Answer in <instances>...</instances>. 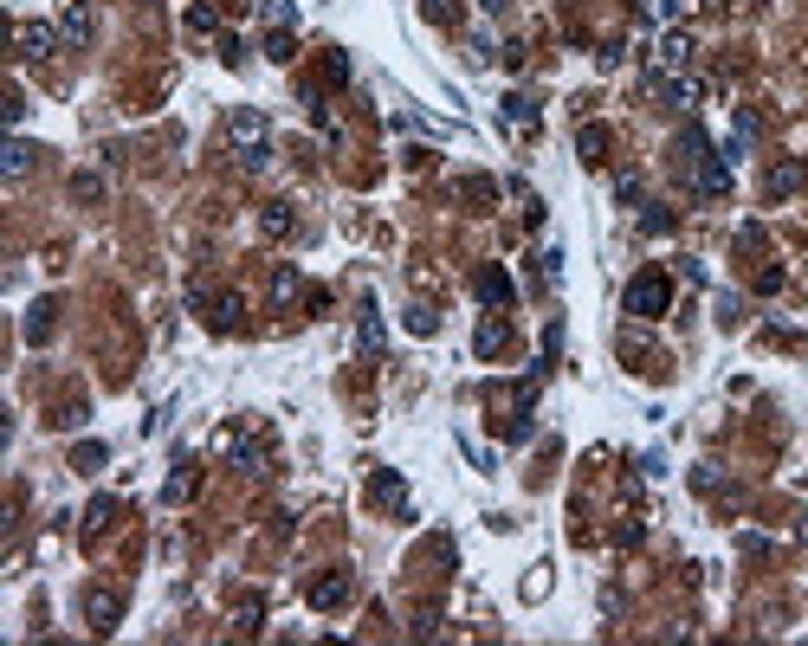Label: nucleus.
Returning <instances> with one entry per match:
<instances>
[{"label":"nucleus","mask_w":808,"mask_h":646,"mask_svg":"<svg viewBox=\"0 0 808 646\" xmlns=\"http://www.w3.org/2000/svg\"><path fill=\"white\" fill-rule=\"evenodd\" d=\"M479 298H485L492 311H504V304H511V278H504L498 265H485V272H479Z\"/></svg>","instance_id":"obj_18"},{"label":"nucleus","mask_w":808,"mask_h":646,"mask_svg":"<svg viewBox=\"0 0 808 646\" xmlns=\"http://www.w3.org/2000/svg\"><path fill=\"white\" fill-rule=\"evenodd\" d=\"M227 149H233L240 169H265L272 162V123L259 110H233L227 117Z\"/></svg>","instance_id":"obj_1"},{"label":"nucleus","mask_w":808,"mask_h":646,"mask_svg":"<svg viewBox=\"0 0 808 646\" xmlns=\"http://www.w3.org/2000/svg\"><path fill=\"white\" fill-rule=\"evenodd\" d=\"M575 156H582V162H608V129H602V123H582V129H575Z\"/></svg>","instance_id":"obj_15"},{"label":"nucleus","mask_w":808,"mask_h":646,"mask_svg":"<svg viewBox=\"0 0 808 646\" xmlns=\"http://www.w3.org/2000/svg\"><path fill=\"white\" fill-rule=\"evenodd\" d=\"M291 227H298V220H291V200H265V207H259V233H265V240H285Z\"/></svg>","instance_id":"obj_13"},{"label":"nucleus","mask_w":808,"mask_h":646,"mask_svg":"<svg viewBox=\"0 0 808 646\" xmlns=\"http://www.w3.org/2000/svg\"><path fill=\"white\" fill-rule=\"evenodd\" d=\"M291 52H298V46H291V26H278V33L265 39V58H278V65H285Z\"/></svg>","instance_id":"obj_29"},{"label":"nucleus","mask_w":808,"mask_h":646,"mask_svg":"<svg viewBox=\"0 0 808 646\" xmlns=\"http://www.w3.org/2000/svg\"><path fill=\"white\" fill-rule=\"evenodd\" d=\"M757 292H782V265H763L757 272Z\"/></svg>","instance_id":"obj_36"},{"label":"nucleus","mask_w":808,"mask_h":646,"mask_svg":"<svg viewBox=\"0 0 808 646\" xmlns=\"http://www.w3.org/2000/svg\"><path fill=\"white\" fill-rule=\"evenodd\" d=\"M349 595H356V576H349V569H330V576H317V582H311V608H317V614L343 608Z\"/></svg>","instance_id":"obj_6"},{"label":"nucleus","mask_w":808,"mask_h":646,"mask_svg":"<svg viewBox=\"0 0 808 646\" xmlns=\"http://www.w3.org/2000/svg\"><path fill=\"white\" fill-rule=\"evenodd\" d=\"M91 33H98L91 0H65V14H58V39H65V52H85V46H91Z\"/></svg>","instance_id":"obj_4"},{"label":"nucleus","mask_w":808,"mask_h":646,"mask_svg":"<svg viewBox=\"0 0 808 646\" xmlns=\"http://www.w3.org/2000/svg\"><path fill=\"white\" fill-rule=\"evenodd\" d=\"M324 71H330V85H343L349 78V58L343 52H324Z\"/></svg>","instance_id":"obj_34"},{"label":"nucleus","mask_w":808,"mask_h":646,"mask_svg":"<svg viewBox=\"0 0 808 646\" xmlns=\"http://www.w3.org/2000/svg\"><path fill=\"white\" fill-rule=\"evenodd\" d=\"M634 317H667L673 311V278L667 272H640V278H627V298H621Z\"/></svg>","instance_id":"obj_2"},{"label":"nucleus","mask_w":808,"mask_h":646,"mask_svg":"<svg viewBox=\"0 0 808 646\" xmlns=\"http://www.w3.org/2000/svg\"><path fill=\"white\" fill-rule=\"evenodd\" d=\"M71 200H85V207L104 200V175H91V169H85V175H71Z\"/></svg>","instance_id":"obj_26"},{"label":"nucleus","mask_w":808,"mask_h":646,"mask_svg":"<svg viewBox=\"0 0 808 646\" xmlns=\"http://www.w3.org/2000/svg\"><path fill=\"white\" fill-rule=\"evenodd\" d=\"M369 497H376L382 511H395V518H414V505H408V485H401V472H388V466L369 478Z\"/></svg>","instance_id":"obj_8"},{"label":"nucleus","mask_w":808,"mask_h":646,"mask_svg":"<svg viewBox=\"0 0 808 646\" xmlns=\"http://www.w3.org/2000/svg\"><path fill=\"white\" fill-rule=\"evenodd\" d=\"M420 14L433 26H460V0H420Z\"/></svg>","instance_id":"obj_27"},{"label":"nucleus","mask_w":808,"mask_h":646,"mask_svg":"<svg viewBox=\"0 0 808 646\" xmlns=\"http://www.w3.org/2000/svg\"><path fill=\"white\" fill-rule=\"evenodd\" d=\"M802 181H808V169H802V162H776V169H770V181H763V188H770V200H782V194H795V188H802Z\"/></svg>","instance_id":"obj_16"},{"label":"nucleus","mask_w":808,"mask_h":646,"mask_svg":"<svg viewBox=\"0 0 808 646\" xmlns=\"http://www.w3.org/2000/svg\"><path fill=\"white\" fill-rule=\"evenodd\" d=\"M408 330H414V336H433L440 317H433V311H408Z\"/></svg>","instance_id":"obj_32"},{"label":"nucleus","mask_w":808,"mask_h":646,"mask_svg":"<svg viewBox=\"0 0 808 646\" xmlns=\"http://www.w3.org/2000/svg\"><path fill=\"white\" fill-rule=\"evenodd\" d=\"M504 343H511V323H504V317H485V323H479V336H472V349H479V355H504Z\"/></svg>","instance_id":"obj_17"},{"label":"nucleus","mask_w":808,"mask_h":646,"mask_svg":"<svg viewBox=\"0 0 808 646\" xmlns=\"http://www.w3.org/2000/svg\"><path fill=\"white\" fill-rule=\"evenodd\" d=\"M479 7H485V14H504V0H479Z\"/></svg>","instance_id":"obj_37"},{"label":"nucleus","mask_w":808,"mask_h":646,"mask_svg":"<svg viewBox=\"0 0 808 646\" xmlns=\"http://www.w3.org/2000/svg\"><path fill=\"white\" fill-rule=\"evenodd\" d=\"M110 518H117V497H98V505H91V511H85V543H98V537H104V524H110Z\"/></svg>","instance_id":"obj_23"},{"label":"nucleus","mask_w":808,"mask_h":646,"mask_svg":"<svg viewBox=\"0 0 808 646\" xmlns=\"http://www.w3.org/2000/svg\"><path fill=\"white\" fill-rule=\"evenodd\" d=\"M52 323H58V304H52V298H39V304L26 311L20 336H26V343H46V336H52Z\"/></svg>","instance_id":"obj_12"},{"label":"nucleus","mask_w":808,"mask_h":646,"mask_svg":"<svg viewBox=\"0 0 808 646\" xmlns=\"http://www.w3.org/2000/svg\"><path fill=\"white\" fill-rule=\"evenodd\" d=\"M188 26H194V33H213L220 14H213V7H188Z\"/></svg>","instance_id":"obj_31"},{"label":"nucleus","mask_w":808,"mask_h":646,"mask_svg":"<svg viewBox=\"0 0 808 646\" xmlns=\"http://www.w3.org/2000/svg\"><path fill=\"white\" fill-rule=\"evenodd\" d=\"M298 20V7H291V0H265V26H291Z\"/></svg>","instance_id":"obj_30"},{"label":"nucleus","mask_w":808,"mask_h":646,"mask_svg":"<svg viewBox=\"0 0 808 646\" xmlns=\"http://www.w3.org/2000/svg\"><path fill=\"white\" fill-rule=\"evenodd\" d=\"M298 298H311V292H305V278L291 272V265H278V272H272V304H278V311H291Z\"/></svg>","instance_id":"obj_11"},{"label":"nucleus","mask_w":808,"mask_h":646,"mask_svg":"<svg viewBox=\"0 0 808 646\" xmlns=\"http://www.w3.org/2000/svg\"><path fill=\"white\" fill-rule=\"evenodd\" d=\"M194 485H201V466H188V459H181V466H175V478H169V491H162V497H169V505H188V497H194Z\"/></svg>","instance_id":"obj_19"},{"label":"nucleus","mask_w":808,"mask_h":646,"mask_svg":"<svg viewBox=\"0 0 808 646\" xmlns=\"http://www.w3.org/2000/svg\"><path fill=\"white\" fill-rule=\"evenodd\" d=\"M686 58H692V39L686 33H667V39H659V52H653L659 71H686Z\"/></svg>","instance_id":"obj_14"},{"label":"nucleus","mask_w":808,"mask_h":646,"mask_svg":"<svg viewBox=\"0 0 808 646\" xmlns=\"http://www.w3.org/2000/svg\"><path fill=\"white\" fill-rule=\"evenodd\" d=\"M692 194H699V200H718V194H730V162H724V156H711V162L692 175Z\"/></svg>","instance_id":"obj_10"},{"label":"nucleus","mask_w":808,"mask_h":646,"mask_svg":"<svg viewBox=\"0 0 808 646\" xmlns=\"http://www.w3.org/2000/svg\"><path fill=\"white\" fill-rule=\"evenodd\" d=\"M705 162H711V142H705V129H699V123H686V129L673 136V169H679V175L692 181V175H699Z\"/></svg>","instance_id":"obj_3"},{"label":"nucleus","mask_w":808,"mask_h":646,"mask_svg":"<svg viewBox=\"0 0 808 646\" xmlns=\"http://www.w3.org/2000/svg\"><path fill=\"white\" fill-rule=\"evenodd\" d=\"M227 453L240 459V472H265V446L259 440H227Z\"/></svg>","instance_id":"obj_24"},{"label":"nucleus","mask_w":808,"mask_h":646,"mask_svg":"<svg viewBox=\"0 0 808 646\" xmlns=\"http://www.w3.org/2000/svg\"><path fill=\"white\" fill-rule=\"evenodd\" d=\"M14 46H20V58H46V52H58L65 39H58V26H46V20H20V26H14Z\"/></svg>","instance_id":"obj_7"},{"label":"nucleus","mask_w":808,"mask_h":646,"mask_svg":"<svg viewBox=\"0 0 808 646\" xmlns=\"http://www.w3.org/2000/svg\"><path fill=\"white\" fill-rule=\"evenodd\" d=\"M52 420H58V426H85V401H65Z\"/></svg>","instance_id":"obj_33"},{"label":"nucleus","mask_w":808,"mask_h":646,"mask_svg":"<svg viewBox=\"0 0 808 646\" xmlns=\"http://www.w3.org/2000/svg\"><path fill=\"white\" fill-rule=\"evenodd\" d=\"M640 227H647V233H667V227H673V213H667V207H647V220H640Z\"/></svg>","instance_id":"obj_35"},{"label":"nucleus","mask_w":808,"mask_h":646,"mask_svg":"<svg viewBox=\"0 0 808 646\" xmlns=\"http://www.w3.org/2000/svg\"><path fill=\"white\" fill-rule=\"evenodd\" d=\"M104 459H110V453H104L98 440H85L78 453H71V472H104Z\"/></svg>","instance_id":"obj_28"},{"label":"nucleus","mask_w":808,"mask_h":646,"mask_svg":"<svg viewBox=\"0 0 808 646\" xmlns=\"http://www.w3.org/2000/svg\"><path fill=\"white\" fill-rule=\"evenodd\" d=\"M259 620H265V601H259V595H246V601L233 608V627H240V633H259Z\"/></svg>","instance_id":"obj_25"},{"label":"nucleus","mask_w":808,"mask_h":646,"mask_svg":"<svg viewBox=\"0 0 808 646\" xmlns=\"http://www.w3.org/2000/svg\"><path fill=\"white\" fill-rule=\"evenodd\" d=\"M0 162H7V175H33V162H39V149H33V142H7V156H0Z\"/></svg>","instance_id":"obj_22"},{"label":"nucleus","mask_w":808,"mask_h":646,"mask_svg":"<svg viewBox=\"0 0 808 646\" xmlns=\"http://www.w3.org/2000/svg\"><path fill=\"white\" fill-rule=\"evenodd\" d=\"M194 304H201L207 330H227V336H233V330L246 323V298H240V292H220V298H194Z\"/></svg>","instance_id":"obj_5"},{"label":"nucleus","mask_w":808,"mask_h":646,"mask_svg":"<svg viewBox=\"0 0 808 646\" xmlns=\"http://www.w3.org/2000/svg\"><path fill=\"white\" fill-rule=\"evenodd\" d=\"M117 614H123V595H117V589H91V595H85V620H91L98 633H110Z\"/></svg>","instance_id":"obj_9"},{"label":"nucleus","mask_w":808,"mask_h":646,"mask_svg":"<svg viewBox=\"0 0 808 646\" xmlns=\"http://www.w3.org/2000/svg\"><path fill=\"white\" fill-rule=\"evenodd\" d=\"M504 123H511V129H537V104L511 91V97H504Z\"/></svg>","instance_id":"obj_21"},{"label":"nucleus","mask_w":808,"mask_h":646,"mask_svg":"<svg viewBox=\"0 0 808 646\" xmlns=\"http://www.w3.org/2000/svg\"><path fill=\"white\" fill-rule=\"evenodd\" d=\"M382 343H388V336H382V317H376V311H362V323H356V349H362V355H382Z\"/></svg>","instance_id":"obj_20"}]
</instances>
